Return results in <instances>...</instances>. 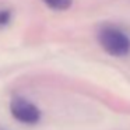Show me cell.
I'll return each mask as SVG.
<instances>
[{
	"label": "cell",
	"mask_w": 130,
	"mask_h": 130,
	"mask_svg": "<svg viewBox=\"0 0 130 130\" xmlns=\"http://www.w3.org/2000/svg\"><path fill=\"white\" fill-rule=\"evenodd\" d=\"M101 48L113 57H124L130 55V35L115 24H104L96 32Z\"/></svg>",
	"instance_id": "1"
},
{
	"label": "cell",
	"mask_w": 130,
	"mask_h": 130,
	"mask_svg": "<svg viewBox=\"0 0 130 130\" xmlns=\"http://www.w3.org/2000/svg\"><path fill=\"white\" fill-rule=\"evenodd\" d=\"M10 113L17 122L23 124H29V126L38 124L42 119V112L39 108L28 98L21 95H14L11 98Z\"/></svg>",
	"instance_id": "2"
},
{
	"label": "cell",
	"mask_w": 130,
	"mask_h": 130,
	"mask_svg": "<svg viewBox=\"0 0 130 130\" xmlns=\"http://www.w3.org/2000/svg\"><path fill=\"white\" fill-rule=\"evenodd\" d=\"M42 2L55 11H66L73 4V0H42Z\"/></svg>",
	"instance_id": "3"
},
{
	"label": "cell",
	"mask_w": 130,
	"mask_h": 130,
	"mask_svg": "<svg viewBox=\"0 0 130 130\" xmlns=\"http://www.w3.org/2000/svg\"><path fill=\"white\" fill-rule=\"evenodd\" d=\"M11 20V11L10 10H0V28L6 27Z\"/></svg>",
	"instance_id": "4"
},
{
	"label": "cell",
	"mask_w": 130,
	"mask_h": 130,
	"mask_svg": "<svg viewBox=\"0 0 130 130\" xmlns=\"http://www.w3.org/2000/svg\"><path fill=\"white\" fill-rule=\"evenodd\" d=\"M0 130H7L6 127H3V126H0Z\"/></svg>",
	"instance_id": "5"
}]
</instances>
